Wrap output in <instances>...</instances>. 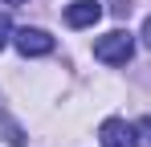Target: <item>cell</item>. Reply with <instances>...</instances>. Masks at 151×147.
Segmentation results:
<instances>
[{
    "instance_id": "cell-4",
    "label": "cell",
    "mask_w": 151,
    "mask_h": 147,
    "mask_svg": "<svg viewBox=\"0 0 151 147\" xmlns=\"http://www.w3.org/2000/svg\"><path fill=\"white\" fill-rule=\"evenodd\" d=\"M98 17H102V4H98V0H78V4L65 8V24H70V29H90Z\"/></svg>"
},
{
    "instance_id": "cell-3",
    "label": "cell",
    "mask_w": 151,
    "mask_h": 147,
    "mask_svg": "<svg viewBox=\"0 0 151 147\" xmlns=\"http://www.w3.org/2000/svg\"><path fill=\"white\" fill-rule=\"evenodd\" d=\"M12 45L21 49L25 57H45V53H53V37L45 33V29H17L12 33Z\"/></svg>"
},
{
    "instance_id": "cell-7",
    "label": "cell",
    "mask_w": 151,
    "mask_h": 147,
    "mask_svg": "<svg viewBox=\"0 0 151 147\" xmlns=\"http://www.w3.org/2000/svg\"><path fill=\"white\" fill-rule=\"evenodd\" d=\"M143 45L151 49V17H147V24H143Z\"/></svg>"
},
{
    "instance_id": "cell-5",
    "label": "cell",
    "mask_w": 151,
    "mask_h": 147,
    "mask_svg": "<svg viewBox=\"0 0 151 147\" xmlns=\"http://www.w3.org/2000/svg\"><path fill=\"white\" fill-rule=\"evenodd\" d=\"M12 33H17V29H12V21H8V12H0V49L12 41Z\"/></svg>"
},
{
    "instance_id": "cell-1",
    "label": "cell",
    "mask_w": 151,
    "mask_h": 147,
    "mask_svg": "<svg viewBox=\"0 0 151 147\" xmlns=\"http://www.w3.org/2000/svg\"><path fill=\"white\" fill-rule=\"evenodd\" d=\"M131 53H135V37L127 29H114V33H106V37L94 41V57L106 61V66H127Z\"/></svg>"
},
{
    "instance_id": "cell-2",
    "label": "cell",
    "mask_w": 151,
    "mask_h": 147,
    "mask_svg": "<svg viewBox=\"0 0 151 147\" xmlns=\"http://www.w3.org/2000/svg\"><path fill=\"white\" fill-rule=\"evenodd\" d=\"M102 147H139V127H131L127 119H106L98 127Z\"/></svg>"
},
{
    "instance_id": "cell-8",
    "label": "cell",
    "mask_w": 151,
    "mask_h": 147,
    "mask_svg": "<svg viewBox=\"0 0 151 147\" xmlns=\"http://www.w3.org/2000/svg\"><path fill=\"white\" fill-rule=\"evenodd\" d=\"M0 4H25V0H0Z\"/></svg>"
},
{
    "instance_id": "cell-6",
    "label": "cell",
    "mask_w": 151,
    "mask_h": 147,
    "mask_svg": "<svg viewBox=\"0 0 151 147\" xmlns=\"http://www.w3.org/2000/svg\"><path fill=\"white\" fill-rule=\"evenodd\" d=\"M139 131H143V139H147V143H151V115H147V119H143V122H139Z\"/></svg>"
}]
</instances>
